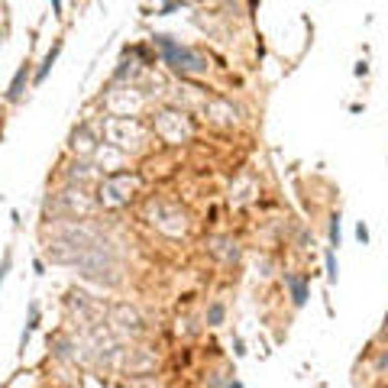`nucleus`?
Masks as SVG:
<instances>
[{"mask_svg":"<svg viewBox=\"0 0 388 388\" xmlns=\"http://www.w3.org/2000/svg\"><path fill=\"white\" fill-rule=\"evenodd\" d=\"M155 46L165 52V58L172 61L175 68H181V72H204V58L201 55H194L191 49H184V46H178V42H172L169 36H155Z\"/></svg>","mask_w":388,"mask_h":388,"instance_id":"obj_1","label":"nucleus"},{"mask_svg":"<svg viewBox=\"0 0 388 388\" xmlns=\"http://www.w3.org/2000/svg\"><path fill=\"white\" fill-rule=\"evenodd\" d=\"M26 75H29V68H20L16 72V78H13V84H10V101H20V94H23V81H26Z\"/></svg>","mask_w":388,"mask_h":388,"instance_id":"obj_2","label":"nucleus"},{"mask_svg":"<svg viewBox=\"0 0 388 388\" xmlns=\"http://www.w3.org/2000/svg\"><path fill=\"white\" fill-rule=\"evenodd\" d=\"M55 55H58V46H55V49H52L49 55H46V61H42V68H39V75H36V81H42V78L49 75V68H52V61H55Z\"/></svg>","mask_w":388,"mask_h":388,"instance_id":"obj_3","label":"nucleus"},{"mask_svg":"<svg viewBox=\"0 0 388 388\" xmlns=\"http://www.w3.org/2000/svg\"><path fill=\"white\" fill-rule=\"evenodd\" d=\"M288 285H291V291H295V304H304V295H307L304 285H301V281H295V278H288Z\"/></svg>","mask_w":388,"mask_h":388,"instance_id":"obj_4","label":"nucleus"},{"mask_svg":"<svg viewBox=\"0 0 388 388\" xmlns=\"http://www.w3.org/2000/svg\"><path fill=\"white\" fill-rule=\"evenodd\" d=\"M210 320H214V324H220V320H223V307H220V304H214V307H210Z\"/></svg>","mask_w":388,"mask_h":388,"instance_id":"obj_5","label":"nucleus"},{"mask_svg":"<svg viewBox=\"0 0 388 388\" xmlns=\"http://www.w3.org/2000/svg\"><path fill=\"white\" fill-rule=\"evenodd\" d=\"M330 236H333V243H340V217H333V227H330Z\"/></svg>","mask_w":388,"mask_h":388,"instance_id":"obj_6","label":"nucleus"},{"mask_svg":"<svg viewBox=\"0 0 388 388\" xmlns=\"http://www.w3.org/2000/svg\"><path fill=\"white\" fill-rule=\"evenodd\" d=\"M52 10H55V16H61V0H52Z\"/></svg>","mask_w":388,"mask_h":388,"instance_id":"obj_7","label":"nucleus"}]
</instances>
